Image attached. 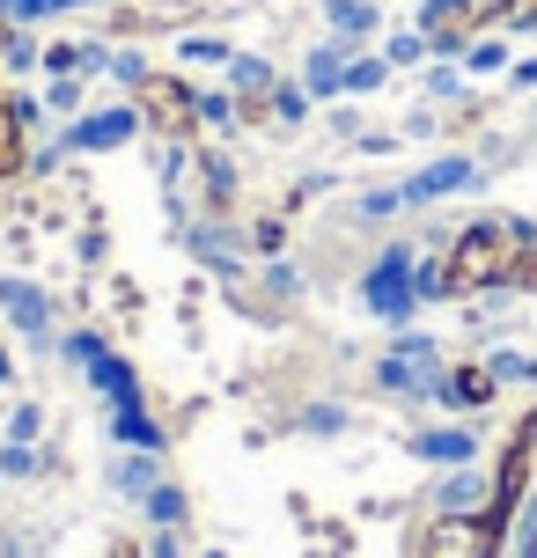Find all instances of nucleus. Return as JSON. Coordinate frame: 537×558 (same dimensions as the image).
Returning a JSON list of instances; mask_svg holds the SVG:
<instances>
[{"instance_id":"6","label":"nucleus","mask_w":537,"mask_h":558,"mask_svg":"<svg viewBox=\"0 0 537 558\" xmlns=\"http://www.w3.org/2000/svg\"><path fill=\"white\" fill-rule=\"evenodd\" d=\"M141 104H147V118L163 125L170 140H192V96H184V82H141Z\"/></svg>"},{"instance_id":"12","label":"nucleus","mask_w":537,"mask_h":558,"mask_svg":"<svg viewBox=\"0 0 537 558\" xmlns=\"http://www.w3.org/2000/svg\"><path fill=\"white\" fill-rule=\"evenodd\" d=\"M383 74H391V59H354V66H346V88L368 96V88H383Z\"/></svg>"},{"instance_id":"9","label":"nucleus","mask_w":537,"mask_h":558,"mask_svg":"<svg viewBox=\"0 0 537 558\" xmlns=\"http://www.w3.org/2000/svg\"><path fill=\"white\" fill-rule=\"evenodd\" d=\"M515 52H509V37H472V52H464V74H509Z\"/></svg>"},{"instance_id":"3","label":"nucleus","mask_w":537,"mask_h":558,"mask_svg":"<svg viewBox=\"0 0 537 558\" xmlns=\"http://www.w3.org/2000/svg\"><path fill=\"white\" fill-rule=\"evenodd\" d=\"M493 551H501V536H493V522L479 507L472 514H434L420 536V558H493Z\"/></svg>"},{"instance_id":"13","label":"nucleus","mask_w":537,"mask_h":558,"mask_svg":"<svg viewBox=\"0 0 537 558\" xmlns=\"http://www.w3.org/2000/svg\"><path fill=\"white\" fill-rule=\"evenodd\" d=\"M427 96H464V74H456V59H434V66H427Z\"/></svg>"},{"instance_id":"14","label":"nucleus","mask_w":537,"mask_h":558,"mask_svg":"<svg viewBox=\"0 0 537 558\" xmlns=\"http://www.w3.org/2000/svg\"><path fill=\"white\" fill-rule=\"evenodd\" d=\"M509 88H537V59H515V66H509Z\"/></svg>"},{"instance_id":"11","label":"nucleus","mask_w":537,"mask_h":558,"mask_svg":"<svg viewBox=\"0 0 537 558\" xmlns=\"http://www.w3.org/2000/svg\"><path fill=\"white\" fill-rule=\"evenodd\" d=\"M383 59H391V66H420V59H434V52H427V37H420V29H397Z\"/></svg>"},{"instance_id":"16","label":"nucleus","mask_w":537,"mask_h":558,"mask_svg":"<svg viewBox=\"0 0 537 558\" xmlns=\"http://www.w3.org/2000/svg\"><path fill=\"white\" fill-rule=\"evenodd\" d=\"M111 558H133V551H111Z\"/></svg>"},{"instance_id":"5","label":"nucleus","mask_w":537,"mask_h":558,"mask_svg":"<svg viewBox=\"0 0 537 558\" xmlns=\"http://www.w3.org/2000/svg\"><path fill=\"white\" fill-rule=\"evenodd\" d=\"M434 397H442L456 418H472V412H486V404L501 397V383H493V367H486V361H472V367H442Z\"/></svg>"},{"instance_id":"1","label":"nucleus","mask_w":537,"mask_h":558,"mask_svg":"<svg viewBox=\"0 0 537 558\" xmlns=\"http://www.w3.org/2000/svg\"><path fill=\"white\" fill-rule=\"evenodd\" d=\"M368 308H375L383 324H405V316L420 308V257L405 251V243L368 265Z\"/></svg>"},{"instance_id":"4","label":"nucleus","mask_w":537,"mask_h":558,"mask_svg":"<svg viewBox=\"0 0 537 558\" xmlns=\"http://www.w3.org/2000/svg\"><path fill=\"white\" fill-rule=\"evenodd\" d=\"M464 184H479V162H472V155H442V162H427L420 177H405L397 198H405V206H427V198H450V192H464Z\"/></svg>"},{"instance_id":"15","label":"nucleus","mask_w":537,"mask_h":558,"mask_svg":"<svg viewBox=\"0 0 537 558\" xmlns=\"http://www.w3.org/2000/svg\"><path fill=\"white\" fill-rule=\"evenodd\" d=\"M0 52H8V23H0Z\"/></svg>"},{"instance_id":"10","label":"nucleus","mask_w":537,"mask_h":558,"mask_svg":"<svg viewBox=\"0 0 537 558\" xmlns=\"http://www.w3.org/2000/svg\"><path fill=\"white\" fill-rule=\"evenodd\" d=\"M324 8H332L339 37H368V29H375V8H361V0H324Z\"/></svg>"},{"instance_id":"2","label":"nucleus","mask_w":537,"mask_h":558,"mask_svg":"<svg viewBox=\"0 0 537 558\" xmlns=\"http://www.w3.org/2000/svg\"><path fill=\"white\" fill-rule=\"evenodd\" d=\"M420 37L434 59H464L486 37V0H420Z\"/></svg>"},{"instance_id":"8","label":"nucleus","mask_w":537,"mask_h":558,"mask_svg":"<svg viewBox=\"0 0 537 558\" xmlns=\"http://www.w3.org/2000/svg\"><path fill=\"white\" fill-rule=\"evenodd\" d=\"M29 169V133H23V111L0 104V177H23Z\"/></svg>"},{"instance_id":"7","label":"nucleus","mask_w":537,"mask_h":558,"mask_svg":"<svg viewBox=\"0 0 537 558\" xmlns=\"http://www.w3.org/2000/svg\"><path fill=\"white\" fill-rule=\"evenodd\" d=\"M413 448H420L427 463H450V471H456V463H479V434H472L464 418H456V426H427Z\"/></svg>"}]
</instances>
